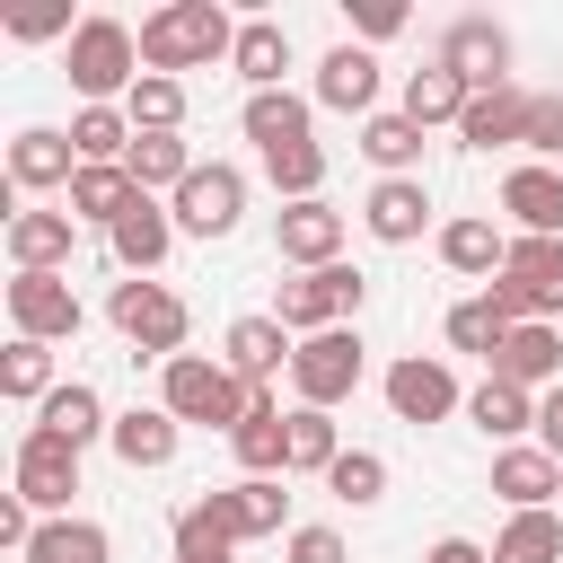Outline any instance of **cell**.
Masks as SVG:
<instances>
[{
  "label": "cell",
  "instance_id": "7402d4cb",
  "mask_svg": "<svg viewBox=\"0 0 563 563\" xmlns=\"http://www.w3.org/2000/svg\"><path fill=\"white\" fill-rule=\"evenodd\" d=\"M79 220L70 211H9V264L18 273H70Z\"/></svg>",
  "mask_w": 563,
  "mask_h": 563
},
{
  "label": "cell",
  "instance_id": "b9f144b4",
  "mask_svg": "<svg viewBox=\"0 0 563 563\" xmlns=\"http://www.w3.org/2000/svg\"><path fill=\"white\" fill-rule=\"evenodd\" d=\"M343 457V440H334V413H317V405H290V475H325Z\"/></svg>",
  "mask_w": 563,
  "mask_h": 563
},
{
  "label": "cell",
  "instance_id": "f5cc1de1",
  "mask_svg": "<svg viewBox=\"0 0 563 563\" xmlns=\"http://www.w3.org/2000/svg\"><path fill=\"white\" fill-rule=\"evenodd\" d=\"M422 563H493V545H475V537H440Z\"/></svg>",
  "mask_w": 563,
  "mask_h": 563
},
{
  "label": "cell",
  "instance_id": "f6af8a7d",
  "mask_svg": "<svg viewBox=\"0 0 563 563\" xmlns=\"http://www.w3.org/2000/svg\"><path fill=\"white\" fill-rule=\"evenodd\" d=\"M325 493L352 501V510H369V501L387 493V457H378V449H343V457L325 466Z\"/></svg>",
  "mask_w": 563,
  "mask_h": 563
},
{
  "label": "cell",
  "instance_id": "4dcf8cb0",
  "mask_svg": "<svg viewBox=\"0 0 563 563\" xmlns=\"http://www.w3.org/2000/svg\"><path fill=\"white\" fill-rule=\"evenodd\" d=\"M466 422H475L484 440L519 449V431H537V396H528V387H510V378H484V387L466 396Z\"/></svg>",
  "mask_w": 563,
  "mask_h": 563
},
{
  "label": "cell",
  "instance_id": "f546056e",
  "mask_svg": "<svg viewBox=\"0 0 563 563\" xmlns=\"http://www.w3.org/2000/svg\"><path fill=\"white\" fill-rule=\"evenodd\" d=\"M246 141L273 158V150H290V141H308V123H317V97H290V88H264V97H246Z\"/></svg>",
  "mask_w": 563,
  "mask_h": 563
},
{
  "label": "cell",
  "instance_id": "e575fe53",
  "mask_svg": "<svg viewBox=\"0 0 563 563\" xmlns=\"http://www.w3.org/2000/svg\"><path fill=\"white\" fill-rule=\"evenodd\" d=\"M70 150H79V167H123L132 158V114L123 106H79L70 114Z\"/></svg>",
  "mask_w": 563,
  "mask_h": 563
},
{
  "label": "cell",
  "instance_id": "ac0fdd59",
  "mask_svg": "<svg viewBox=\"0 0 563 563\" xmlns=\"http://www.w3.org/2000/svg\"><path fill=\"white\" fill-rule=\"evenodd\" d=\"M106 246H114V264H123V273H141V282H150V273L167 264V246H176V211H167L158 194H141V202L106 229Z\"/></svg>",
  "mask_w": 563,
  "mask_h": 563
},
{
  "label": "cell",
  "instance_id": "4316f807",
  "mask_svg": "<svg viewBox=\"0 0 563 563\" xmlns=\"http://www.w3.org/2000/svg\"><path fill=\"white\" fill-rule=\"evenodd\" d=\"M501 211L519 220V238H563V167H510L501 176Z\"/></svg>",
  "mask_w": 563,
  "mask_h": 563
},
{
  "label": "cell",
  "instance_id": "f35d334b",
  "mask_svg": "<svg viewBox=\"0 0 563 563\" xmlns=\"http://www.w3.org/2000/svg\"><path fill=\"white\" fill-rule=\"evenodd\" d=\"M62 378H53V343H26V334H9V352H0V396L9 405H44Z\"/></svg>",
  "mask_w": 563,
  "mask_h": 563
},
{
  "label": "cell",
  "instance_id": "74e56055",
  "mask_svg": "<svg viewBox=\"0 0 563 563\" xmlns=\"http://www.w3.org/2000/svg\"><path fill=\"white\" fill-rule=\"evenodd\" d=\"M510 343V317H501V299L493 290H475V299H457L449 308V352H475L484 369H493V352Z\"/></svg>",
  "mask_w": 563,
  "mask_h": 563
},
{
  "label": "cell",
  "instance_id": "5bb4252c",
  "mask_svg": "<svg viewBox=\"0 0 563 563\" xmlns=\"http://www.w3.org/2000/svg\"><path fill=\"white\" fill-rule=\"evenodd\" d=\"M273 246H282V264H299V273H317V264H343V211L317 194V202H282V220H273Z\"/></svg>",
  "mask_w": 563,
  "mask_h": 563
},
{
  "label": "cell",
  "instance_id": "2e32d148",
  "mask_svg": "<svg viewBox=\"0 0 563 563\" xmlns=\"http://www.w3.org/2000/svg\"><path fill=\"white\" fill-rule=\"evenodd\" d=\"M361 229H369L378 246H413V238L431 229V185H422V176H378L369 202H361Z\"/></svg>",
  "mask_w": 563,
  "mask_h": 563
},
{
  "label": "cell",
  "instance_id": "1f68e13d",
  "mask_svg": "<svg viewBox=\"0 0 563 563\" xmlns=\"http://www.w3.org/2000/svg\"><path fill=\"white\" fill-rule=\"evenodd\" d=\"M123 167H132V185H141V194H176L202 158L185 150V132H132V158H123Z\"/></svg>",
  "mask_w": 563,
  "mask_h": 563
},
{
  "label": "cell",
  "instance_id": "ba28073f",
  "mask_svg": "<svg viewBox=\"0 0 563 563\" xmlns=\"http://www.w3.org/2000/svg\"><path fill=\"white\" fill-rule=\"evenodd\" d=\"M167 211H176V238H229V229L246 220V167L202 158V167L167 194Z\"/></svg>",
  "mask_w": 563,
  "mask_h": 563
},
{
  "label": "cell",
  "instance_id": "836d02e7",
  "mask_svg": "<svg viewBox=\"0 0 563 563\" xmlns=\"http://www.w3.org/2000/svg\"><path fill=\"white\" fill-rule=\"evenodd\" d=\"M466 97H475V88H466L449 62H422V70H405V114H413L422 132H431V123H457V114H466Z\"/></svg>",
  "mask_w": 563,
  "mask_h": 563
},
{
  "label": "cell",
  "instance_id": "d590c367",
  "mask_svg": "<svg viewBox=\"0 0 563 563\" xmlns=\"http://www.w3.org/2000/svg\"><path fill=\"white\" fill-rule=\"evenodd\" d=\"M361 158H369L378 176H413V167H422V123H413L405 106H396V114H369V123H361Z\"/></svg>",
  "mask_w": 563,
  "mask_h": 563
},
{
  "label": "cell",
  "instance_id": "681fc988",
  "mask_svg": "<svg viewBox=\"0 0 563 563\" xmlns=\"http://www.w3.org/2000/svg\"><path fill=\"white\" fill-rule=\"evenodd\" d=\"M352 26H361L369 44H387V35L405 26V9H396V0H352Z\"/></svg>",
  "mask_w": 563,
  "mask_h": 563
},
{
  "label": "cell",
  "instance_id": "bcb514c9",
  "mask_svg": "<svg viewBox=\"0 0 563 563\" xmlns=\"http://www.w3.org/2000/svg\"><path fill=\"white\" fill-rule=\"evenodd\" d=\"M519 150H537V167L563 158V88H537V106H528V141H519Z\"/></svg>",
  "mask_w": 563,
  "mask_h": 563
},
{
  "label": "cell",
  "instance_id": "9a60e30c",
  "mask_svg": "<svg viewBox=\"0 0 563 563\" xmlns=\"http://www.w3.org/2000/svg\"><path fill=\"white\" fill-rule=\"evenodd\" d=\"M528 106H537V88H475L466 97V114H457V141L466 150H519L528 141Z\"/></svg>",
  "mask_w": 563,
  "mask_h": 563
},
{
  "label": "cell",
  "instance_id": "d4e9b609",
  "mask_svg": "<svg viewBox=\"0 0 563 563\" xmlns=\"http://www.w3.org/2000/svg\"><path fill=\"white\" fill-rule=\"evenodd\" d=\"M229 457H238L246 475H290V413L273 405V387H255L246 422L229 431Z\"/></svg>",
  "mask_w": 563,
  "mask_h": 563
},
{
  "label": "cell",
  "instance_id": "8992f818",
  "mask_svg": "<svg viewBox=\"0 0 563 563\" xmlns=\"http://www.w3.org/2000/svg\"><path fill=\"white\" fill-rule=\"evenodd\" d=\"M361 369H369V343H361L352 325L299 334V352H290V387H299V405H317V413H334V405L361 387Z\"/></svg>",
  "mask_w": 563,
  "mask_h": 563
},
{
  "label": "cell",
  "instance_id": "7c38bea8",
  "mask_svg": "<svg viewBox=\"0 0 563 563\" xmlns=\"http://www.w3.org/2000/svg\"><path fill=\"white\" fill-rule=\"evenodd\" d=\"M387 413H396V422H449V413H457V378H449V361H431V352L387 361Z\"/></svg>",
  "mask_w": 563,
  "mask_h": 563
},
{
  "label": "cell",
  "instance_id": "6da1fadb",
  "mask_svg": "<svg viewBox=\"0 0 563 563\" xmlns=\"http://www.w3.org/2000/svg\"><path fill=\"white\" fill-rule=\"evenodd\" d=\"M238 53V26L220 0H167L141 18V70L176 79V70H202V62H229Z\"/></svg>",
  "mask_w": 563,
  "mask_h": 563
},
{
  "label": "cell",
  "instance_id": "7a4b0ae2",
  "mask_svg": "<svg viewBox=\"0 0 563 563\" xmlns=\"http://www.w3.org/2000/svg\"><path fill=\"white\" fill-rule=\"evenodd\" d=\"M158 405L176 413V422H202V431H238L246 422V405H255V387L220 361V352H176L167 369H158Z\"/></svg>",
  "mask_w": 563,
  "mask_h": 563
},
{
  "label": "cell",
  "instance_id": "ffe728a7",
  "mask_svg": "<svg viewBox=\"0 0 563 563\" xmlns=\"http://www.w3.org/2000/svg\"><path fill=\"white\" fill-rule=\"evenodd\" d=\"M317 106L369 123V106H378V53H369V44H334V53L317 62Z\"/></svg>",
  "mask_w": 563,
  "mask_h": 563
},
{
  "label": "cell",
  "instance_id": "816d5d0a",
  "mask_svg": "<svg viewBox=\"0 0 563 563\" xmlns=\"http://www.w3.org/2000/svg\"><path fill=\"white\" fill-rule=\"evenodd\" d=\"M537 449H545V457H563V387H545V396H537Z\"/></svg>",
  "mask_w": 563,
  "mask_h": 563
},
{
  "label": "cell",
  "instance_id": "52a82bcc",
  "mask_svg": "<svg viewBox=\"0 0 563 563\" xmlns=\"http://www.w3.org/2000/svg\"><path fill=\"white\" fill-rule=\"evenodd\" d=\"M361 299H369V273H352V264H317V273L282 282L273 317H282L290 334H325V325H352V317H361Z\"/></svg>",
  "mask_w": 563,
  "mask_h": 563
},
{
  "label": "cell",
  "instance_id": "603a6c76",
  "mask_svg": "<svg viewBox=\"0 0 563 563\" xmlns=\"http://www.w3.org/2000/svg\"><path fill=\"white\" fill-rule=\"evenodd\" d=\"M484 378H510V387H528V396L563 387V334H554V325H510V343L493 352Z\"/></svg>",
  "mask_w": 563,
  "mask_h": 563
},
{
  "label": "cell",
  "instance_id": "277c9868",
  "mask_svg": "<svg viewBox=\"0 0 563 563\" xmlns=\"http://www.w3.org/2000/svg\"><path fill=\"white\" fill-rule=\"evenodd\" d=\"M510 325H554L563 317V238H510L501 282H484Z\"/></svg>",
  "mask_w": 563,
  "mask_h": 563
},
{
  "label": "cell",
  "instance_id": "30bf717a",
  "mask_svg": "<svg viewBox=\"0 0 563 563\" xmlns=\"http://www.w3.org/2000/svg\"><path fill=\"white\" fill-rule=\"evenodd\" d=\"M9 493H18L26 510H44V519H70L79 449H62V440H44V431H18V475H9Z\"/></svg>",
  "mask_w": 563,
  "mask_h": 563
},
{
  "label": "cell",
  "instance_id": "484cf974",
  "mask_svg": "<svg viewBox=\"0 0 563 563\" xmlns=\"http://www.w3.org/2000/svg\"><path fill=\"white\" fill-rule=\"evenodd\" d=\"M493 493H501L510 510H554V501H563V457H545L537 440H519V449L493 457Z\"/></svg>",
  "mask_w": 563,
  "mask_h": 563
},
{
  "label": "cell",
  "instance_id": "60d3db41",
  "mask_svg": "<svg viewBox=\"0 0 563 563\" xmlns=\"http://www.w3.org/2000/svg\"><path fill=\"white\" fill-rule=\"evenodd\" d=\"M264 176H273L282 202H317V194H325V150H317V141H290V150L264 158Z\"/></svg>",
  "mask_w": 563,
  "mask_h": 563
},
{
  "label": "cell",
  "instance_id": "d6a6232c",
  "mask_svg": "<svg viewBox=\"0 0 563 563\" xmlns=\"http://www.w3.org/2000/svg\"><path fill=\"white\" fill-rule=\"evenodd\" d=\"M26 563H114V537L70 510V519H44V528L26 537Z\"/></svg>",
  "mask_w": 563,
  "mask_h": 563
},
{
  "label": "cell",
  "instance_id": "c3c4849f",
  "mask_svg": "<svg viewBox=\"0 0 563 563\" xmlns=\"http://www.w3.org/2000/svg\"><path fill=\"white\" fill-rule=\"evenodd\" d=\"M9 35H18V44H53V35L70 44L79 26H70V9H26V18H9Z\"/></svg>",
  "mask_w": 563,
  "mask_h": 563
},
{
  "label": "cell",
  "instance_id": "e0dca14e",
  "mask_svg": "<svg viewBox=\"0 0 563 563\" xmlns=\"http://www.w3.org/2000/svg\"><path fill=\"white\" fill-rule=\"evenodd\" d=\"M290 352H299V334H290L282 317H238V325L220 334V361H229L246 387H273V378L290 369Z\"/></svg>",
  "mask_w": 563,
  "mask_h": 563
},
{
  "label": "cell",
  "instance_id": "8d00e7d4",
  "mask_svg": "<svg viewBox=\"0 0 563 563\" xmlns=\"http://www.w3.org/2000/svg\"><path fill=\"white\" fill-rule=\"evenodd\" d=\"M132 202H141L132 167H79V176H70V220H97V229H114Z\"/></svg>",
  "mask_w": 563,
  "mask_h": 563
},
{
  "label": "cell",
  "instance_id": "4fadbf2b",
  "mask_svg": "<svg viewBox=\"0 0 563 563\" xmlns=\"http://www.w3.org/2000/svg\"><path fill=\"white\" fill-rule=\"evenodd\" d=\"M211 501V519L238 537V545H255V537H282V519H290V493H282V475H238V484H220V493H202Z\"/></svg>",
  "mask_w": 563,
  "mask_h": 563
},
{
  "label": "cell",
  "instance_id": "7dc6e473",
  "mask_svg": "<svg viewBox=\"0 0 563 563\" xmlns=\"http://www.w3.org/2000/svg\"><path fill=\"white\" fill-rule=\"evenodd\" d=\"M282 563H352V554H343L334 528H290V537H282Z\"/></svg>",
  "mask_w": 563,
  "mask_h": 563
},
{
  "label": "cell",
  "instance_id": "5b68a950",
  "mask_svg": "<svg viewBox=\"0 0 563 563\" xmlns=\"http://www.w3.org/2000/svg\"><path fill=\"white\" fill-rule=\"evenodd\" d=\"M106 317H114V334H123L132 352H158V361H176V352H185V334H194V308H185L167 282H141V273H123V282H114Z\"/></svg>",
  "mask_w": 563,
  "mask_h": 563
},
{
  "label": "cell",
  "instance_id": "ab89813d",
  "mask_svg": "<svg viewBox=\"0 0 563 563\" xmlns=\"http://www.w3.org/2000/svg\"><path fill=\"white\" fill-rule=\"evenodd\" d=\"M493 563H563V519L554 510H510V528L493 537Z\"/></svg>",
  "mask_w": 563,
  "mask_h": 563
},
{
  "label": "cell",
  "instance_id": "ee69618b",
  "mask_svg": "<svg viewBox=\"0 0 563 563\" xmlns=\"http://www.w3.org/2000/svg\"><path fill=\"white\" fill-rule=\"evenodd\" d=\"M123 114H132V132H176V123H185V79L141 70V88L123 97Z\"/></svg>",
  "mask_w": 563,
  "mask_h": 563
},
{
  "label": "cell",
  "instance_id": "9c48e42d",
  "mask_svg": "<svg viewBox=\"0 0 563 563\" xmlns=\"http://www.w3.org/2000/svg\"><path fill=\"white\" fill-rule=\"evenodd\" d=\"M9 325H18L26 343H70V334L88 325V308H79L70 273H18V282H9Z\"/></svg>",
  "mask_w": 563,
  "mask_h": 563
},
{
  "label": "cell",
  "instance_id": "d6986e66",
  "mask_svg": "<svg viewBox=\"0 0 563 563\" xmlns=\"http://www.w3.org/2000/svg\"><path fill=\"white\" fill-rule=\"evenodd\" d=\"M26 431H44V440H62V449H88V440H106L114 431V413H106V396L88 387V378H62L44 405H35V422Z\"/></svg>",
  "mask_w": 563,
  "mask_h": 563
},
{
  "label": "cell",
  "instance_id": "44dd1931",
  "mask_svg": "<svg viewBox=\"0 0 563 563\" xmlns=\"http://www.w3.org/2000/svg\"><path fill=\"white\" fill-rule=\"evenodd\" d=\"M79 176V150H70V132H53V123H26L18 141H9V185L18 194H53V185H70Z\"/></svg>",
  "mask_w": 563,
  "mask_h": 563
},
{
  "label": "cell",
  "instance_id": "83f0119b",
  "mask_svg": "<svg viewBox=\"0 0 563 563\" xmlns=\"http://www.w3.org/2000/svg\"><path fill=\"white\" fill-rule=\"evenodd\" d=\"M440 264H449V273H466V282H501V264H510V238H501L493 220L457 211V220H440Z\"/></svg>",
  "mask_w": 563,
  "mask_h": 563
},
{
  "label": "cell",
  "instance_id": "cb8c5ba5",
  "mask_svg": "<svg viewBox=\"0 0 563 563\" xmlns=\"http://www.w3.org/2000/svg\"><path fill=\"white\" fill-rule=\"evenodd\" d=\"M176 440H185V422H176L167 405H132V413H114V431H106V449H114L132 475H158V466L176 457Z\"/></svg>",
  "mask_w": 563,
  "mask_h": 563
},
{
  "label": "cell",
  "instance_id": "7bdbcfd3",
  "mask_svg": "<svg viewBox=\"0 0 563 563\" xmlns=\"http://www.w3.org/2000/svg\"><path fill=\"white\" fill-rule=\"evenodd\" d=\"M176 563H238V537L211 519V501H185L176 510Z\"/></svg>",
  "mask_w": 563,
  "mask_h": 563
},
{
  "label": "cell",
  "instance_id": "3957f363",
  "mask_svg": "<svg viewBox=\"0 0 563 563\" xmlns=\"http://www.w3.org/2000/svg\"><path fill=\"white\" fill-rule=\"evenodd\" d=\"M62 70H70V88H79L88 106H114V97L141 88V35L97 9V18H79V35L62 44Z\"/></svg>",
  "mask_w": 563,
  "mask_h": 563
},
{
  "label": "cell",
  "instance_id": "8fae6325",
  "mask_svg": "<svg viewBox=\"0 0 563 563\" xmlns=\"http://www.w3.org/2000/svg\"><path fill=\"white\" fill-rule=\"evenodd\" d=\"M431 62H449L466 88H510V26L484 18V9H466V18H449V35H440Z\"/></svg>",
  "mask_w": 563,
  "mask_h": 563
},
{
  "label": "cell",
  "instance_id": "f1b7e54d",
  "mask_svg": "<svg viewBox=\"0 0 563 563\" xmlns=\"http://www.w3.org/2000/svg\"><path fill=\"white\" fill-rule=\"evenodd\" d=\"M229 70L246 79V97L282 88V70H290V26H282V18H246V26H238V53H229Z\"/></svg>",
  "mask_w": 563,
  "mask_h": 563
},
{
  "label": "cell",
  "instance_id": "f907efd6",
  "mask_svg": "<svg viewBox=\"0 0 563 563\" xmlns=\"http://www.w3.org/2000/svg\"><path fill=\"white\" fill-rule=\"evenodd\" d=\"M35 528H44V519H35L18 493H0V545H18V554H26V537H35Z\"/></svg>",
  "mask_w": 563,
  "mask_h": 563
}]
</instances>
